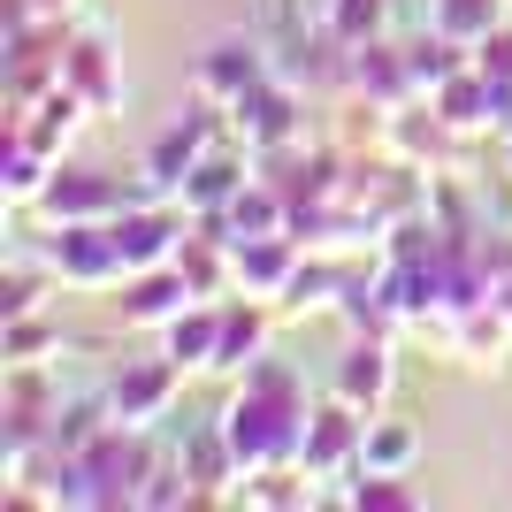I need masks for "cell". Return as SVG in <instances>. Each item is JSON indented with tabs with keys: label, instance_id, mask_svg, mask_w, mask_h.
<instances>
[{
	"label": "cell",
	"instance_id": "obj_1",
	"mask_svg": "<svg viewBox=\"0 0 512 512\" xmlns=\"http://www.w3.org/2000/svg\"><path fill=\"white\" fill-rule=\"evenodd\" d=\"M306 383L291 375L283 360H268L260 352L253 367H245V383H237V398L222 406V444H230L237 467H276V459H299L306 444Z\"/></svg>",
	"mask_w": 512,
	"mask_h": 512
},
{
	"label": "cell",
	"instance_id": "obj_2",
	"mask_svg": "<svg viewBox=\"0 0 512 512\" xmlns=\"http://www.w3.org/2000/svg\"><path fill=\"white\" fill-rule=\"evenodd\" d=\"M107 230H115V245H123V268L138 276V268H161V260H176V245H184V214L161 207V199H146V207H123Z\"/></svg>",
	"mask_w": 512,
	"mask_h": 512
},
{
	"label": "cell",
	"instance_id": "obj_3",
	"mask_svg": "<svg viewBox=\"0 0 512 512\" xmlns=\"http://www.w3.org/2000/svg\"><path fill=\"white\" fill-rule=\"evenodd\" d=\"M230 115H237V130H245L260 153H283L291 138H299V100H291V85H283V77L245 85V92L230 100Z\"/></svg>",
	"mask_w": 512,
	"mask_h": 512
},
{
	"label": "cell",
	"instance_id": "obj_4",
	"mask_svg": "<svg viewBox=\"0 0 512 512\" xmlns=\"http://www.w3.org/2000/svg\"><path fill=\"white\" fill-rule=\"evenodd\" d=\"M176 383H184V367H176L169 352H161V360H138V367H123V375H115L107 413H115V421H130V428H146V421H161V413H169Z\"/></svg>",
	"mask_w": 512,
	"mask_h": 512
},
{
	"label": "cell",
	"instance_id": "obj_5",
	"mask_svg": "<svg viewBox=\"0 0 512 512\" xmlns=\"http://www.w3.org/2000/svg\"><path fill=\"white\" fill-rule=\"evenodd\" d=\"M360 444H367V421L360 406H321L314 421H306V444H299V467L306 474H337V467H360Z\"/></svg>",
	"mask_w": 512,
	"mask_h": 512
},
{
	"label": "cell",
	"instance_id": "obj_6",
	"mask_svg": "<svg viewBox=\"0 0 512 512\" xmlns=\"http://www.w3.org/2000/svg\"><path fill=\"white\" fill-rule=\"evenodd\" d=\"M46 214H62V222H107V214H123V184L107 169H62L54 161V184L39 192Z\"/></svg>",
	"mask_w": 512,
	"mask_h": 512
},
{
	"label": "cell",
	"instance_id": "obj_7",
	"mask_svg": "<svg viewBox=\"0 0 512 512\" xmlns=\"http://www.w3.org/2000/svg\"><path fill=\"white\" fill-rule=\"evenodd\" d=\"M192 299H199V291L184 283V268H176V260H161V268H138V276H123V306H115V314L146 329V321H169V314H184Z\"/></svg>",
	"mask_w": 512,
	"mask_h": 512
},
{
	"label": "cell",
	"instance_id": "obj_8",
	"mask_svg": "<svg viewBox=\"0 0 512 512\" xmlns=\"http://www.w3.org/2000/svg\"><path fill=\"white\" fill-rule=\"evenodd\" d=\"M344 77H352L360 92H375L383 107H398V100L413 92V62L398 54V46H383V39H360V46H352V62H344Z\"/></svg>",
	"mask_w": 512,
	"mask_h": 512
},
{
	"label": "cell",
	"instance_id": "obj_9",
	"mask_svg": "<svg viewBox=\"0 0 512 512\" xmlns=\"http://www.w3.org/2000/svg\"><path fill=\"white\" fill-rule=\"evenodd\" d=\"M207 138H214V123H207V115H184V123H169V130H161V146H153V161H146L153 192L184 184V176H192V161H207Z\"/></svg>",
	"mask_w": 512,
	"mask_h": 512
},
{
	"label": "cell",
	"instance_id": "obj_10",
	"mask_svg": "<svg viewBox=\"0 0 512 512\" xmlns=\"http://www.w3.org/2000/svg\"><path fill=\"white\" fill-rule=\"evenodd\" d=\"M176 367H214L222 352V306H192V314H169V337H161Z\"/></svg>",
	"mask_w": 512,
	"mask_h": 512
},
{
	"label": "cell",
	"instance_id": "obj_11",
	"mask_svg": "<svg viewBox=\"0 0 512 512\" xmlns=\"http://www.w3.org/2000/svg\"><path fill=\"white\" fill-rule=\"evenodd\" d=\"M383 390H390V344L352 337V344H344V367H337V398H344V406H375Z\"/></svg>",
	"mask_w": 512,
	"mask_h": 512
},
{
	"label": "cell",
	"instance_id": "obj_12",
	"mask_svg": "<svg viewBox=\"0 0 512 512\" xmlns=\"http://www.w3.org/2000/svg\"><path fill=\"white\" fill-rule=\"evenodd\" d=\"M413 459H421V428L398 421V413H375V421H367V444H360V467L367 474H406Z\"/></svg>",
	"mask_w": 512,
	"mask_h": 512
},
{
	"label": "cell",
	"instance_id": "obj_13",
	"mask_svg": "<svg viewBox=\"0 0 512 512\" xmlns=\"http://www.w3.org/2000/svg\"><path fill=\"white\" fill-rule=\"evenodd\" d=\"M245 85H260V46L253 39H222L207 62H199V92H207V100H237Z\"/></svg>",
	"mask_w": 512,
	"mask_h": 512
},
{
	"label": "cell",
	"instance_id": "obj_14",
	"mask_svg": "<svg viewBox=\"0 0 512 512\" xmlns=\"http://www.w3.org/2000/svg\"><path fill=\"white\" fill-rule=\"evenodd\" d=\"M237 184H245V169H237L230 153H207V161H192V176H184V184H176V192H184V207H230L237 199Z\"/></svg>",
	"mask_w": 512,
	"mask_h": 512
},
{
	"label": "cell",
	"instance_id": "obj_15",
	"mask_svg": "<svg viewBox=\"0 0 512 512\" xmlns=\"http://www.w3.org/2000/svg\"><path fill=\"white\" fill-rule=\"evenodd\" d=\"M260 344H268V314L260 306H222V352H214V367H253Z\"/></svg>",
	"mask_w": 512,
	"mask_h": 512
},
{
	"label": "cell",
	"instance_id": "obj_16",
	"mask_svg": "<svg viewBox=\"0 0 512 512\" xmlns=\"http://www.w3.org/2000/svg\"><path fill=\"white\" fill-rule=\"evenodd\" d=\"M436 8V31H451L459 46H482L505 23V0H428Z\"/></svg>",
	"mask_w": 512,
	"mask_h": 512
},
{
	"label": "cell",
	"instance_id": "obj_17",
	"mask_svg": "<svg viewBox=\"0 0 512 512\" xmlns=\"http://www.w3.org/2000/svg\"><path fill=\"white\" fill-rule=\"evenodd\" d=\"M383 16H390V0H329V39L337 46L383 39Z\"/></svg>",
	"mask_w": 512,
	"mask_h": 512
},
{
	"label": "cell",
	"instance_id": "obj_18",
	"mask_svg": "<svg viewBox=\"0 0 512 512\" xmlns=\"http://www.w3.org/2000/svg\"><path fill=\"white\" fill-rule=\"evenodd\" d=\"M398 482H406V474H367L360 467V490H352V505H375V512H398V505H413V490H398Z\"/></svg>",
	"mask_w": 512,
	"mask_h": 512
},
{
	"label": "cell",
	"instance_id": "obj_19",
	"mask_svg": "<svg viewBox=\"0 0 512 512\" xmlns=\"http://www.w3.org/2000/svg\"><path fill=\"white\" fill-rule=\"evenodd\" d=\"M474 69H490L497 85H512V23H497L490 39L474 46Z\"/></svg>",
	"mask_w": 512,
	"mask_h": 512
},
{
	"label": "cell",
	"instance_id": "obj_20",
	"mask_svg": "<svg viewBox=\"0 0 512 512\" xmlns=\"http://www.w3.org/2000/svg\"><path fill=\"white\" fill-rule=\"evenodd\" d=\"M490 299H497V314H505V321H512V276H505V283H497Z\"/></svg>",
	"mask_w": 512,
	"mask_h": 512
},
{
	"label": "cell",
	"instance_id": "obj_21",
	"mask_svg": "<svg viewBox=\"0 0 512 512\" xmlns=\"http://www.w3.org/2000/svg\"><path fill=\"white\" fill-rule=\"evenodd\" d=\"M23 8H31V16H54V8H69V0H23Z\"/></svg>",
	"mask_w": 512,
	"mask_h": 512
}]
</instances>
